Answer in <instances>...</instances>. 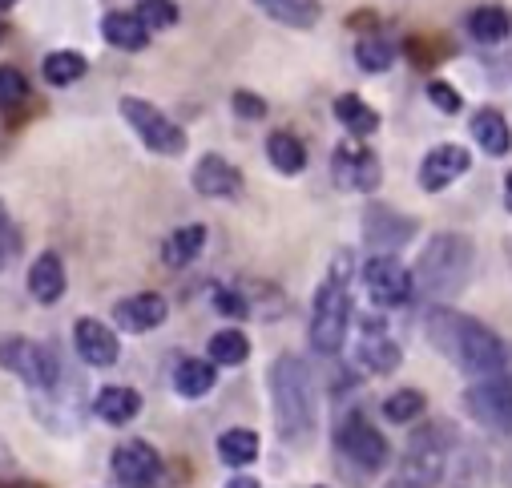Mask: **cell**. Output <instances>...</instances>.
<instances>
[{
    "instance_id": "6da1fadb",
    "label": "cell",
    "mask_w": 512,
    "mask_h": 488,
    "mask_svg": "<svg viewBox=\"0 0 512 488\" xmlns=\"http://www.w3.org/2000/svg\"><path fill=\"white\" fill-rule=\"evenodd\" d=\"M428 343L448 359L464 376L488 380V376H504L508 368V351L500 343V335L492 327H484L480 319L452 311V307H432L428 311Z\"/></svg>"
},
{
    "instance_id": "7a4b0ae2",
    "label": "cell",
    "mask_w": 512,
    "mask_h": 488,
    "mask_svg": "<svg viewBox=\"0 0 512 488\" xmlns=\"http://www.w3.org/2000/svg\"><path fill=\"white\" fill-rule=\"evenodd\" d=\"M271 408H275L279 436L287 444H307L315 436L319 396H315L307 363L299 355H291V351L271 363Z\"/></svg>"
},
{
    "instance_id": "3957f363",
    "label": "cell",
    "mask_w": 512,
    "mask_h": 488,
    "mask_svg": "<svg viewBox=\"0 0 512 488\" xmlns=\"http://www.w3.org/2000/svg\"><path fill=\"white\" fill-rule=\"evenodd\" d=\"M472 263H476V251L464 234H436L420 251L412 279L428 299H456L472 279Z\"/></svg>"
},
{
    "instance_id": "277c9868",
    "label": "cell",
    "mask_w": 512,
    "mask_h": 488,
    "mask_svg": "<svg viewBox=\"0 0 512 488\" xmlns=\"http://www.w3.org/2000/svg\"><path fill=\"white\" fill-rule=\"evenodd\" d=\"M351 255H339L331 275L319 283L315 303H311V347L319 355H339L347 343V327H351Z\"/></svg>"
},
{
    "instance_id": "5b68a950",
    "label": "cell",
    "mask_w": 512,
    "mask_h": 488,
    "mask_svg": "<svg viewBox=\"0 0 512 488\" xmlns=\"http://www.w3.org/2000/svg\"><path fill=\"white\" fill-rule=\"evenodd\" d=\"M448 452H452V428H448L444 420H440V424H428V428H420V432H412L396 480L408 484V488H436L440 476H444Z\"/></svg>"
},
{
    "instance_id": "8992f818",
    "label": "cell",
    "mask_w": 512,
    "mask_h": 488,
    "mask_svg": "<svg viewBox=\"0 0 512 488\" xmlns=\"http://www.w3.org/2000/svg\"><path fill=\"white\" fill-rule=\"evenodd\" d=\"M0 368L17 376L29 392H53L61 384V359L45 343L25 339V335L0 339Z\"/></svg>"
},
{
    "instance_id": "52a82bcc",
    "label": "cell",
    "mask_w": 512,
    "mask_h": 488,
    "mask_svg": "<svg viewBox=\"0 0 512 488\" xmlns=\"http://www.w3.org/2000/svg\"><path fill=\"white\" fill-rule=\"evenodd\" d=\"M121 117L130 121V130L146 142V150L162 154V158H178L186 154V130L178 126V121H170L158 105H150L146 97H121Z\"/></svg>"
},
{
    "instance_id": "ba28073f",
    "label": "cell",
    "mask_w": 512,
    "mask_h": 488,
    "mask_svg": "<svg viewBox=\"0 0 512 488\" xmlns=\"http://www.w3.org/2000/svg\"><path fill=\"white\" fill-rule=\"evenodd\" d=\"M464 412L488 432H512V380L488 376L464 392Z\"/></svg>"
},
{
    "instance_id": "9c48e42d",
    "label": "cell",
    "mask_w": 512,
    "mask_h": 488,
    "mask_svg": "<svg viewBox=\"0 0 512 488\" xmlns=\"http://www.w3.org/2000/svg\"><path fill=\"white\" fill-rule=\"evenodd\" d=\"M335 444H339V456L351 460L359 472H379V468H388V460H392V448H388V440H383V432L371 428L363 416H347L339 424Z\"/></svg>"
},
{
    "instance_id": "30bf717a",
    "label": "cell",
    "mask_w": 512,
    "mask_h": 488,
    "mask_svg": "<svg viewBox=\"0 0 512 488\" xmlns=\"http://www.w3.org/2000/svg\"><path fill=\"white\" fill-rule=\"evenodd\" d=\"M331 178H335L339 190L371 194V190H379L383 170H379V158L363 146V138H347V142L335 146V154H331Z\"/></svg>"
},
{
    "instance_id": "8fae6325",
    "label": "cell",
    "mask_w": 512,
    "mask_h": 488,
    "mask_svg": "<svg viewBox=\"0 0 512 488\" xmlns=\"http://www.w3.org/2000/svg\"><path fill=\"white\" fill-rule=\"evenodd\" d=\"M363 287L379 307H404L416 295V279L396 255H371L363 263Z\"/></svg>"
},
{
    "instance_id": "7c38bea8",
    "label": "cell",
    "mask_w": 512,
    "mask_h": 488,
    "mask_svg": "<svg viewBox=\"0 0 512 488\" xmlns=\"http://www.w3.org/2000/svg\"><path fill=\"white\" fill-rule=\"evenodd\" d=\"M420 230V222L412 214H400L392 206H383V202H371L363 210V238H367V247L375 255H392L400 251L404 242H412V234Z\"/></svg>"
},
{
    "instance_id": "4fadbf2b",
    "label": "cell",
    "mask_w": 512,
    "mask_h": 488,
    "mask_svg": "<svg viewBox=\"0 0 512 488\" xmlns=\"http://www.w3.org/2000/svg\"><path fill=\"white\" fill-rule=\"evenodd\" d=\"M113 480L121 488H158L162 456L150 440H121L113 448Z\"/></svg>"
},
{
    "instance_id": "5bb4252c",
    "label": "cell",
    "mask_w": 512,
    "mask_h": 488,
    "mask_svg": "<svg viewBox=\"0 0 512 488\" xmlns=\"http://www.w3.org/2000/svg\"><path fill=\"white\" fill-rule=\"evenodd\" d=\"M73 347H77L81 363H89V368H113L117 355H121L117 331L105 327V323L93 319V315H81V319L73 323Z\"/></svg>"
},
{
    "instance_id": "9a60e30c",
    "label": "cell",
    "mask_w": 512,
    "mask_h": 488,
    "mask_svg": "<svg viewBox=\"0 0 512 488\" xmlns=\"http://www.w3.org/2000/svg\"><path fill=\"white\" fill-rule=\"evenodd\" d=\"M472 170V154L464 150V146H436V150H428L424 154V162H420V190H428V194H440V190H448L452 182H460L464 174Z\"/></svg>"
},
{
    "instance_id": "2e32d148",
    "label": "cell",
    "mask_w": 512,
    "mask_h": 488,
    "mask_svg": "<svg viewBox=\"0 0 512 488\" xmlns=\"http://www.w3.org/2000/svg\"><path fill=\"white\" fill-rule=\"evenodd\" d=\"M170 315V303L158 295V291H142V295H130L113 307V323L130 335H146L154 327H162Z\"/></svg>"
},
{
    "instance_id": "e0dca14e",
    "label": "cell",
    "mask_w": 512,
    "mask_h": 488,
    "mask_svg": "<svg viewBox=\"0 0 512 488\" xmlns=\"http://www.w3.org/2000/svg\"><path fill=\"white\" fill-rule=\"evenodd\" d=\"M190 182H194V190L202 198H238L242 194V174L222 154H202L194 174H190Z\"/></svg>"
},
{
    "instance_id": "ac0fdd59",
    "label": "cell",
    "mask_w": 512,
    "mask_h": 488,
    "mask_svg": "<svg viewBox=\"0 0 512 488\" xmlns=\"http://www.w3.org/2000/svg\"><path fill=\"white\" fill-rule=\"evenodd\" d=\"M359 363L367 372H375V376H388V372L400 368V343L388 339V331L367 319V331L359 339Z\"/></svg>"
},
{
    "instance_id": "d6986e66",
    "label": "cell",
    "mask_w": 512,
    "mask_h": 488,
    "mask_svg": "<svg viewBox=\"0 0 512 488\" xmlns=\"http://www.w3.org/2000/svg\"><path fill=\"white\" fill-rule=\"evenodd\" d=\"M65 263H61V255L57 251H41L37 259H33V267H29V295L37 299V303H45V307H53L61 295H65Z\"/></svg>"
},
{
    "instance_id": "ffe728a7",
    "label": "cell",
    "mask_w": 512,
    "mask_h": 488,
    "mask_svg": "<svg viewBox=\"0 0 512 488\" xmlns=\"http://www.w3.org/2000/svg\"><path fill=\"white\" fill-rule=\"evenodd\" d=\"M89 408L105 424H130L142 412V396L134 388H125V384H109V388H97V396L89 400Z\"/></svg>"
},
{
    "instance_id": "44dd1931",
    "label": "cell",
    "mask_w": 512,
    "mask_h": 488,
    "mask_svg": "<svg viewBox=\"0 0 512 488\" xmlns=\"http://www.w3.org/2000/svg\"><path fill=\"white\" fill-rule=\"evenodd\" d=\"M472 138L488 158H504L512 150V126L500 109H476L472 113Z\"/></svg>"
},
{
    "instance_id": "7402d4cb",
    "label": "cell",
    "mask_w": 512,
    "mask_h": 488,
    "mask_svg": "<svg viewBox=\"0 0 512 488\" xmlns=\"http://www.w3.org/2000/svg\"><path fill=\"white\" fill-rule=\"evenodd\" d=\"M250 5L259 9V13H267L271 21L287 25V29H311L323 17L319 0H250Z\"/></svg>"
},
{
    "instance_id": "603a6c76",
    "label": "cell",
    "mask_w": 512,
    "mask_h": 488,
    "mask_svg": "<svg viewBox=\"0 0 512 488\" xmlns=\"http://www.w3.org/2000/svg\"><path fill=\"white\" fill-rule=\"evenodd\" d=\"M202 247H206V226H202V222L178 226V230L166 234V242H162V263L174 267V271H182V267H190V263L202 255Z\"/></svg>"
},
{
    "instance_id": "cb8c5ba5",
    "label": "cell",
    "mask_w": 512,
    "mask_h": 488,
    "mask_svg": "<svg viewBox=\"0 0 512 488\" xmlns=\"http://www.w3.org/2000/svg\"><path fill=\"white\" fill-rule=\"evenodd\" d=\"M101 37L121 53H142L150 45V29L134 13H109L101 21Z\"/></svg>"
},
{
    "instance_id": "d4e9b609",
    "label": "cell",
    "mask_w": 512,
    "mask_h": 488,
    "mask_svg": "<svg viewBox=\"0 0 512 488\" xmlns=\"http://www.w3.org/2000/svg\"><path fill=\"white\" fill-rule=\"evenodd\" d=\"M214 384H218V368L210 359H182L174 372V392L182 400H202L214 392Z\"/></svg>"
},
{
    "instance_id": "484cf974",
    "label": "cell",
    "mask_w": 512,
    "mask_h": 488,
    "mask_svg": "<svg viewBox=\"0 0 512 488\" xmlns=\"http://www.w3.org/2000/svg\"><path fill=\"white\" fill-rule=\"evenodd\" d=\"M464 29H468V37L480 41V45H500V41H508V33H512V17H508V9H500V5H480V9L468 13Z\"/></svg>"
},
{
    "instance_id": "4316f807",
    "label": "cell",
    "mask_w": 512,
    "mask_h": 488,
    "mask_svg": "<svg viewBox=\"0 0 512 488\" xmlns=\"http://www.w3.org/2000/svg\"><path fill=\"white\" fill-rule=\"evenodd\" d=\"M335 121L351 134V138H371L375 130H379V113L363 101V97H355V93H343V97H335Z\"/></svg>"
},
{
    "instance_id": "83f0119b",
    "label": "cell",
    "mask_w": 512,
    "mask_h": 488,
    "mask_svg": "<svg viewBox=\"0 0 512 488\" xmlns=\"http://www.w3.org/2000/svg\"><path fill=\"white\" fill-rule=\"evenodd\" d=\"M206 359L214 363V368H242V363L250 359V339L238 327L214 331L210 343H206Z\"/></svg>"
},
{
    "instance_id": "f1b7e54d",
    "label": "cell",
    "mask_w": 512,
    "mask_h": 488,
    "mask_svg": "<svg viewBox=\"0 0 512 488\" xmlns=\"http://www.w3.org/2000/svg\"><path fill=\"white\" fill-rule=\"evenodd\" d=\"M267 158H271V166H275L279 174H287V178H295V174L307 170V146H303L295 134H287V130H275V134L267 138Z\"/></svg>"
},
{
    "instance_id": "f546056e",
    "label": "cell",
    "mask_w": 512,
    "mask_h": 488,
    "mask_svg": "<svg viewBox=\"0 0 512 488\" xmlns=\"http://www.w3.org/2000/svg\"><path fill=\"white\" fill-rule=\"evenodd\" d=\"M259 448H263V440H259V432H250V428H226L218 436V456L230 468L254 464V460H259Z\"/></svg>"
},
{
    "instance_id": "4dcf8cb0",
    "label": "cell",
    "mask_w": 512,
    "mask_h": 488,
    "mask_svg": "<svg viewBox=\"0 0 512 488\" xmlns=\"http://www.w3.org/2000/svg\"><path fill=\"white\" fill-rule=\"evenodd\" d=\"M41 73H45V81L49 85H77L85 73H89V61L77 53V49H57V53H49L45 57V65H41Z\"/></svg>"
},
{
    "instance_id": "1f68e13d",
    "label": "cell",
    "mask_w": 512,
    "mask_h": 488,
    "mask_svg": "<svg viewBox=\"0 0 512 488\" xmlns=\"http://www.w3.org/2000/svg\"><path fill=\"white\" fill-rule=\"evenodd\" d=\"M355 65L363 73H388L396 65V45L388 37H363L355 45Z\"/></svg>"
},
{
    "instance_id": "d6a6232c",
    "label": "cell",
    "mask_w": 512,
    "mask_h": 488,
    "mask_svg": "<svg viewBox=\"0 0 512 488\" xmlns=\"http://www.w3.org/2000/svg\"><path fill=\"white\" fill-rule=\"evenodd\" d=\"M424 392L420 388H400V392H392L388 400H383V416H388L392 424H412V420H420L424 416Z\"/></svg>"
},
{
    "instance_id": "836d02e7",
    "label": "cell",
    "mask_w": 512,
    "mask_h": 488,
    "mask_svg": "<svg viewBox=\"0 0 512 488\" xmlns=\"http://www.w3.org/2000/svg\"><path fill=\"white\" fill-rule=\"evenodd\" d=\"M29 101V77L17 65H0V109L13 113Z\"/></svg>"
},
{
    "instance_id": "e575fe53",
    "label": "cell",
    "mask_w": 512,
    "mask_h": 488,
    "mask_svg": "<svg viewBox=\"0 0 512 488\" xmlns=\"http://www.w3.org/2000/svg\"><path fill=\"white\" fill-rule=\"evenodd\" d=\"M134 17L150 33H162V29H174L178 25V5H174V0H142V5L134 9Z\"/></svg>"
},
{
    "instance_id": "d590c367",
    "label": "cell",
    "mask_w": 512,
    "mask_h": 488,
    "mask_svg": "<svg viewBox=\"0 0 512 488\" xmlns=\"http://www.w3.org/2000/svg\"><path fill=\"white\" fill-rule=\"evenodd\" d=\"M230 105H234V113H238L242 121H263V117H267V101H263L259 93H250V89H238V93L230 97Z\"/></svg>"
},
{
    "instance_id": "8d00e7d4",
    "label": "cell",
    "mask_w": 512,
    "mask_h": 488,
    "mask_svg": "<svg viewBox=\"0 0 512 488\" xmlns=\"http://www.w3.org/2000/svg\"><path fill=\"white\" fill-rule=\"evenodd\" d=\"M428 101H432L440 113H460V109H464V97H460L448 81H428Z\"/></svg>"
},
{
    "instance_id": "74e56055",
    "label": "cell",
    "mask_w": 512,
    "mask_h": 488,
    "mask_svg": "<svg viewBox=\"0 0 512 488\" xmlns=\"http://www.w3.org/2000/svg\"><path fill=\"white\" fill-rule=\"evenodd\" d=\"M214 307H218L222 315H234V319H246V315H250L246 295H242L238 287H230V291H214Z\"/></svg>"
},
{
    "instance_id": "f35d334b",
    "label": "cell",
    "mask_w": 512,
    "mask_h": 488,
    "mask_svg": "<svg viewBox=\"0 0 512 488\" xmlns=\"http://www.w3.org/2000/svg\"><path fill=\"white\" fill-rule=\"evenodd\" d=\"M226 488H263V484H259V480H254V476H234V480H230Z\"/></svg>"
},
{
    "instance_id": "ab89813d",
    "label": "cell",
    "mask_w": 512,
    "mask_h": 488,
    "mask_svg": "<svg viewBox=\"0 0 512 488\" xmlns=\"http://www.w3.org/2000/svg\"><path fill=\"white\" fill-rule=\"evenodd\" d=\"M504 206L512 210V170H508V178H504Z\"/></svg>"
},
{
    "instance_id": "60d3db41",
    "label": "cell",
    "mask_w": 512,
    "mask_h": 488,
    "mask_svg": "<svg viewBox=\"0 0 512 488\" xmlns=\"http://www.w3.org/2000/svg\"><path fill=\"white\" fill-rule=\"evenodd\" d=\"M17 5V0H0V13H5V9H13Z\"/></svg>"
},
{
    "instance_id": "b9f144b4",
    "label": "cell",
    "mask_w": 512,
    "mask_h": 488,
    "mask_svg": "<svg viewBox=\"0 0 512 488\" xmlns=\"http://www.w3.org/2000/svg\"><path fill=\"white\" fill-rule=\"evenodd\" d=\"M504 251H508V267H512V238H508V242H504Z\"/></svg>"
},
{
    "instance_id": "7bdbcfd3",
    "label": "cell",
    "mask_w": 512,
    "mask_h": 488,
    "mask_svg": "<svg viewBox=\"0 0 512 488\" xmlns=\"http://www.w3.org/2000/svg\"><path fill=\"white\" fill-rule=\"evenodd\" d=\"M0 37H5V25H0Z\"/></svg>"
}]
</instances>
